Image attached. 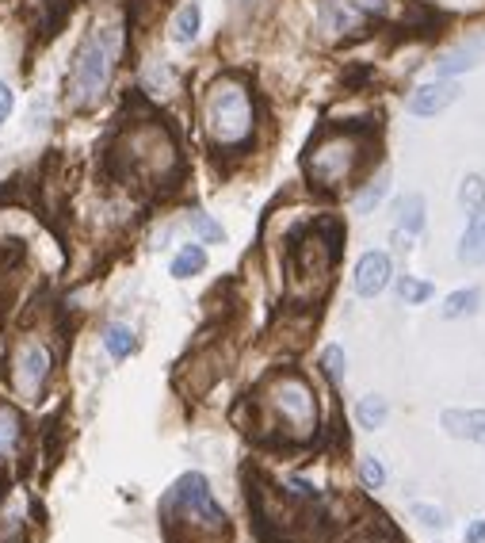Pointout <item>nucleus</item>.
Listing matches in <instances>:
<instances>
[{
    "label": "nucleus",
    "mask_w": 485,
    "mask_h": 543,
    "mask_svg": "<svg viewBox=\"0 0 485 543\" xmlns=\"http://www.w3.org/2000/svg\"><path fill=\"white\" fill-rule=\"evenodd\" d=\"M188 226L195 241H207V245H222L226 241V230H222V222H214L207 211H199V207H191L188 211Z\"/></svg>",
    "instance_id": "b1692460"
},
{
    "label": "nucleus",
    "mask_w": 485,
    "mask_h": 543,
    "mask_svg": "<svg viewBox=\"0 0 485 543\" xmlns=\"http://www.w3.org/2000/svg\"><path fill=\"white\" fill-rule=\"evenodd\" d=\"M398 299L409 306H424L432 299V283L428 280H417V276H401L398 280Z\"/></svg>",
    "instance_id": "bb28decb"
},
{
    "label": "nucleus",
    "mask_w": 485,
    "mask_h": 543,
    "mask_svg": "<svg viewBox=\"0 0 485 543\" xmlns=\"http://www.w3.org/2000/svg\"><path fill=\"white\" fill-rule=\"evenodd\" d=\"M127 50V27L123 20H96L81 35V43L69 58V73H65V96L73 108H96L107 96V88L119 73Z\"/></svg>",
    "instance_id": "7ed1b4c3"
},
{
    "label": "nucleus",
    "mask_w": 485,
    "mask_h": 543,
    "mask_svg": "<svg viewBox=\"0 0 485 543\" xmlns=\"http://www.w3.org/2000/svg\"><path fill=\"white\" fill-rule=\"evenodd\" d=\"M256 406L264 425L287 444H310L321 429V410H317V394L310 379L302 371H272L264 379V387L256 391Z\"/></svg>",
    "instance_id": "20e7f679"
},
{
    "label": "nucleus",
    "mask_w": 485,
    "mask_h": 543,
    "mask_svg": "<svg viewBox=\"0 0 485 543\" xmlns=\"http://www.w3.org/2000/svg\"><path fill=\"white\" fill-rule=\"evenodd\" d=\"M54 375V348L39 333H20L8 352V383L20 402H39Z\"/></svg>",
    "instance_id": "6e6552de"
},
{
    "label": "nucleus",
    "mask_w": 485,
    "mask_h": 543,
    "mask_svg": "<svg viewBox=\"0 0 485 543\" xmlns=\"http://www.w3.org/2000/svg\"><path fill=\"white\" fill-rule=\"evenodd\" d=\"M321 371L329 375V383H333V387L344 383V375H348V356H344V348L340 345L321 348Z\"/></svg>",
    "instance_id": "a878e982"
},
{
    "label": "nucleus",
    "mask_w": 485,
    "mask_h": 543,
    "mask_svg": "<svg viewBox=\"0 0 485 543\" xmlns=\"http://www.w3.org/2000/svg\"><path fill=\"white\" fill-rule=\"evenodd\" d=\"M466 543H485V517L474 524H466Z\"/></svg>",
    "instance_id": "2f4dec72"
},
{
    "label": "nucleus",
    "mask_w": 485,
    "mask_h": 543,
    "mask_svg": "<svg viewBox=\"0 0 485 543\" xmlns=\"http://www.w3.org/2000/svg\"><path fill=\"white\" fill-rule=\"evenodd\" d=\"M482 58H485V35H474V39L459 43L455 50H447L440 62H436V73H440L443 81H455L459 73H470L474 66H482Z\"/></svg>",
    "instance_id": "f8f14e48"
},
{
    "label": "nucleus",
    "mask_w": 485,
    "mask_h": 543,
    "mask_svg": "<svg viewBox=\"0 0 485 543\" xmlns=\"http://www.w3.org/2000/svg\"><path fill=\"white\" fill-rule=\"evenodd\" d=\"M482 310V287H459L447 295V303L440 306V314L447 322H459V318H470Z\"/></svg>",
    "instance_id": "a211bd4d"
},
{
    "label": "nucleus",
    "mask_w": 485,
    "mask_h": 543,
    "mask_svg": "<svg viewBox=\"0 0 485 543\" xmlns=\"http://www.w3.org/2000/svg\"><path fill=\"white\" fill-rule=\"evenodd\" d=\"M459 207H463L466 215H482L485 211V176L478 173H466L463 184H459Z\"/></svg>",
    "instance_id": "5701e85b"
},
{
    "label": "nucleus",
    "mask_w": 485,
    "mask_h": 543,
    "mask_svg": "<svg viewBox=\"0 0 485 543\" xmlns=\"http://www.w3.org/2000/svg\"><path fill=\"white\" fill-rule=\"evenodd\" d=\"M111 169L142 188H172L184 173V161L172 131L157 115H134L111 142Z\"/></svg>",
    "instance_id": "f257e3e1"
},
{
    "label": "nucleus",
    "mask_w": 485,
    "mask_h": 543,
    "mask_svg": "<svg viewBox=\"0 0 485 543\" xmlns=\"http://www.w3.org/2000/svg\"><path fill=\"white\" fill-rule=\"evenodd\" d=\"M161 521L172 543H222L230 532V521L211 494V482L199 471L176 478V486L161 501Z\"/></svg>",
    "instance_id": "423d86ee"
},
{
    "label": "nucleus",
    "mask_w": 485,
    "mask_h": 543,
    "mask_svg": "<svg viewBox=\"0 0 485 543\" xmlns=\"http://www.w3.org/2000/svg\"><path fill=\"white\" fill-rule=\"evenodd\" d=\"M12 104H16V96H12V88L0 81V127H4V119L12 115Z\"/></svg>",
    "instance_id": "c756f323"
},
{
    "label": "nucleus",
    "mask_w": 485,
    "mask_h": 543,
    "mask_svg": "<svg viewBox=\"0 0 485 543\" xmlns=\"http://www.w3.org/2000/svg\"><path fill=\"white\" fill-rule=\"evenodd\" d=\"M394 222H398V234H409V238L424 234V226H428V215H424V196H421V192H409V196L398 199Z\"/></svg>",
    "instance_id": "2eb2a0df"
},
{
    "label": "nucleus",
    "mask_w": 485,
    "mask_h": 543,
    "mask_svg": "<svg viewBox=\"0 0 485 543\" xmlns=\"http://www.w3.org/2000/svg\"><path fill=\"white\" fill-rule=\"evenodd\" d=\"M340 257L337 222H314L287 245V295L295 303H314L333 283V268Z\"/></svg>",
    "instance_id": "0eeeda50"
},
{
    "label": "nucleus",
    "mask_w": 485,
    "mask_h": 543,
    "mask_svg": "<svg viewBox=\"0 0 485 543\" xmlns=\"http://www.w3.org/2000/svg\"><path fill=\"white\" fill-rule=\"evenodd\" d=\"M104 348H107V356L127 360L130 352L138 348V337H134V329L123 326V322H111V326L104 329Z\"/></svg>",
    "instance_id": "4be33fe9"
},
{
    "label": "nucleus",
    "mask_w": 485,
    "mask_h": 543,
    "mask_svg": "<svg viewBox=\"0 0 485 543\" xmlns=\"http://www.w3.org/2000/svg\"><path fill=\"white\" fill-rule=\"evenodd\" d=\"M359 482H363L367 490H382V486H386V467H382L375 456H363L359 459Z\"/></svg>",
    "instance_id": "cd10ccee"
},
{
    "label": "nucleus",
    "mask_w": 485,
    "mask_h": 543,
    "mask_svg": "<svg viewBox=\"0 0 485 543\" xmlns=\"http://www.w3.org/2000/svg\"><path fill=\"white\" fill-rule=\"evenodd\" d=\"M199 27H203V8L195 4V0H188V4H180L176 8V16H172V43L188 46L199 39Z\"/></svg>",
    "instance_id": "f3484780"
},
{
    "label": "nucleus",
    "mask_w": 485,
    "mask_h": 543,
    "mask_svg": "<svg viewBox=\"0 0 485 543\" xmlns=\"http://www.w3.org/2000/svg\"><path fill=\"white\" fill-rule=\"evenodd\" d=\"M371 161V131L363 127H325L302 153V173L314 192H344Z\"/></svg>",
    "instance_id": "39448f33"
},
{
    "label": "nucleus",
    "mask_w": 485,
    "mask_h": 543,
    "mask_svg": "<svg viewBox=\"0 0 485 543\" xmlns=\"http://www.w3.org/2000/svg\"><path fill=\"white\" fill-rule=\"evenodd\" d=\"M199 127L214 153L237 157L256 138V92L245 77L222 73L199 96Z\"/></svg>",
    "instance_id": "f03ea898"
},
{
    "label": "nucleus",
    "mask_w": 485,
    "mask_h": 543,
    "mask_svg": "<svg viewBox=\"0 0 485 543\" xmlns=\"http://www.w3.org/2000/svg\"><path fill=\"white\" fill-rule=\"evenodd\" d=\"M390 280H394V261H390V253H382V249H367V253L356 261L352 287H356L359 299H379L382 291L390 287Z\"/></svg>",
    "instance_id": "1a4fd4ad"
},
{
    "label": "nucleus",
    "mask_w": 485,
    "mask_h": 543,
    "mask_svg": "<svg viewBox=\"0 0 485 543\" xmlns=\"http://www.w3.org/2000/svg\"><path fill=\"white\" fill-rule=\"evenodd\" d=\"M367 20V12L356 8L352 0H317V23L329 35H356Z\"/></svg>",
    "instance_id": "9b49d317"
},
{
    "label": "nucleus",
    "mask_w": 485,
    "mask_h": 543,
    "mask_svg": "<svg viewBox=\"0 0 485 543\" xmlns=\"http://www.w3.org/2000/svg\"><path fill=\"white\" fill-rule=\"evenodd\" d=\"M207 268V249L203 245H184L176 257H172V264H169V272L176 276V280H191V276H199Z\"/></svg>",
    "instance_id": "aec40b11"
},
{
    "label": "nucleus",
    "mask_w": 485,
    "mask_h": 543,
    "mask_svg": "<svg viewBox=\"0 0 485 543\" xmlns=\"http://www.w3.org/2000/svg\"><path fill=\"white\" fill-rule=\"evenodd\" d=\"M344 543H398V536H394V528H386L382 521H367L352 528Z\"/></svg>",
    "instance_id": "393cba45"
},
{
    "label": "nucleus",
    "mask_w": 485,
    "mask_h": 543,
    "mask_svg": "<svg viewBox=\"0 0 485 543\" xmlns=\"http://www.w3.org/2000/svg\"><path fill=\"white\" fill-rule=\"evenodd\" d=\"M459 96H463V88L455 85V81H443L440 77V81H428V85L409 92V111H413L417 119H436V115H443Z\"/></svg>",
    "instance_id": "9d476101"
},
{
    "label": "nucleus",
    "mask_w": 485,
    "mask_h": 543,
    "mask_svg": "<svg viewBox=\"0 0 485 543\" xmlns=\"http://www.w3.org/2000/svg\"><path fill=\"white\" fill-rule=\"evenodd\" d=\"M386 192H390V173H386V169H379V173H375L367 184H363V188H359L356 211H359V215H371L382 199H386Z\"/></svg>",
    "instance_id": "412c9836"
},
{
    "label": "nucleus",
    "mask_w": 485,
    "mask_h": 543,
    "mask_svg": "<svg viewBox=\"0 0 485 543\" xmlns=\"http://www.w3.org/2000/svg\"><path fill=\"white\" fill-rule=\"evenodd\" d=\"M386 417H390V402L382 398V394H363L356 406V425L359 429H367V433H375L386 425Z\"/></svg>",
    "instance_id": "6ab92c4d"
},
{
    "label": "nucleus",
    "mask_w": 485,
    "mask_h": 543,
    "mask_svg": "<svg viewBox=\"0 0 485 543\" xmlns=\"http://www.w3.org/2000/svg\"><path fill=\"white\" fill-rule=\"evenodd\" d=\"M459 261L470 264V268L485 264V211L466 222V234L459 241Z\"/></svg>",
    "instance_id": "dca6fc26"
},
{
    "label": "nucleus",
    "mask_w": 485,
    "mask_h": 543,
    "mask_svg": "<svg viewBox=\"0 0 485 543\" xmlns=\"http://www.w3.org/2000/svg\"><path fill=\"white\" fill-rule=\"evenodd\" d=\"M23 444V417L20 410L12 406V402H4L0 398V463H8V459L20 452Z\"/></svg>",
    "instance_id": "4468645a"
},
{
    "label": "nucleus",
    "mask_w": 485,
    "mask_h": 543,
    "mask_svg": "<svg viewBox=\"0 0 485 543\" xmlns=\"http://www.w3.org/2000/svg\"><path fill=\"white\" fill-rule=\"evenodd\" d=\"M440 425L443 433L455 436V440L485 444V410H443Z\"/></svg>",
    "instance_id": "ddd939ff"
},
{
    "label": "nucleus",
    "mask_w": 485,
    "mask_h": 543,
    "mask_svg": "<svg viewBox=\"0 0 485 543\" xmlns=\"http://www.w3.org/2000/svg\"><path fill=\"white\" fill-rule=\"evenodd\" d=\"M352 4H356V8H363L367 16H382V12L390 8V0H352Z\"/></svg>",
    "instance_id": "7c9ffc66"
},
{
    "label": "nucleus",
    "mask_w": 485,
    "mask_h": 543,
    "mask_svg": "<svg viewBox=\"0 0 485 543\" xmlns=\"http://www.w3.org/2000/svg\"><path fill=\"white\" fill-rule=\"evenodd\" d=\"M409 513H413L417 524H424V528H443V524H447V513H443L440 505H428V501H413Z\"/></svg>",
    "instance_id": "c85d7f7f"
}]
</instances>
